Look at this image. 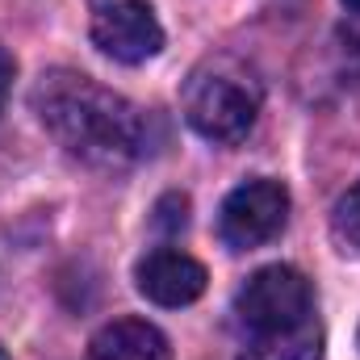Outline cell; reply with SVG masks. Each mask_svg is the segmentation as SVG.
<instances>
[{
  "instance_id": "6da1fadb",
  "label": "cell",
  "mask_w": 360,
  "mask_h": 360,
  "mask_svg": "<svg viewBox=\"0 0 360 360\" xmlns=\"http://www.w3.org/2000/svg\"><path fill=\"white\" fill-rule=\"evenodd\" d=\"M30 101L51 139L89 168L117 172L147 155L143 109L80 72H46Z\"/></svg>"
},
{
  "instance_id": "8992f818",
  "label": "cell",
  "mask_w": 360,
  "mask_h": 360,
  "mask_svg": "<svg viewBox=\"0 0 360 360\" xmlns=\"http://www.w3.org/2000/svg\"><path fill=\"white\" fill-rule=\"evenodd\" d=\"M134 281H139V293L155 306H188L205 293V264L193 260L188 252H176V248H155L139 260L134 269Z\"/></svg>"
},
{
  "instance_id": "277c9868",
  "label": "cell",
  "mask_w": 360,
  "mask_h": 360,
  "mask_svg": "<svg viewBox=\"0 0 360 360\" xmlns=\"http://www.w3.org/2000/svg\"><path fill=\"white\" fill-rule=\"evenodd\" d=\"M285 218H289L285 184L256 176L243 180L239 188H231V197L222 201V214H218V231H222L226 248L252 252V248H264L269 239H276L285 231Z\"/></svg>"
},
{
  "instance_id": "ba28073f",
  "label": "cell",
  "mask_w": 360,
  "mask_h": 360,
  "mask_svg": "<svg viewBox=\"0 0 360 360\" xmlns=\"http://www.w3.org/2000/svg\"><path fill=\"white\" fill-rule=\"evenodd\" d=\"M239 360H323V327L310 319L276 335H256L239 352Z\"/></svg>"
},
{
  "instance_id": "4fadbf2b",
  "label": "cell",
  "mask_w": 360,
  "mask_h": 360,
  "mask_svg": "<svg viewBox=\"0 0 360 360\" xmlns=\"http://www.w3.org/2000/svg\"><path fill=\"white\" fill-rule=\"evenodd\" d=\"M0 360H8V352H4V348H0Z\"/></svg>"
},
{
  "instance_id": "9c48e42d",
  "label": "cell",
  "mask_w": 360,
  "mask_h": 360,
  "mask_svg": "<svg viewBox=\"0 0 360 360\" xmlns=\"http://www.w3.org/2000/svg\"><path fill=\"white\" fill-rule=\"evenodd\" d=\"M331 239L344 256H360V180L335 201L331 214Z\"/></svg>"
},
{
  "instance_id": "5b68a950",
  "label": "cell",
  "mask_w": 360,
  "mask_h": 360,
  "mask_svg": "<svg viewBox=\"0 0 360 360\" xmlns=\"http://www.w3.org/2000/svg\"><path fill=\"white\" fill-rule=\"evenodd\" d=\"M92 42L117 63H147L164 51V25L147 0H92Z\"/></svg>"
},
{
  "instance_id": "3957f363",
  "label": "cell",
  "mask_w": 360,
  "mask_h": 360,
  "mask_svg": "<svg viewBox=\"0 0 360 360\" xmlns=\"http://www.w3.org/2000/svg\"><path fill=\"white\" fill-rule=\"evenodd\" d=\"M235 319L252 340L302 327L314 319V289L297 269L269 264L256 276H248V285L235 293Z\"/></svg>"
},
{
  "instance_id": "52a82bcc",
  "label": "cell",
  "mask_w": 360,
  "mask_h": 360,
  "mask_svg": "<svg viewBox=\"0 0 360 360\" xmlns=\"http://www.w3.org/2000/svg\"><path fill=\"white\" fill-rule=\"evenodd\" d=\"M89 360H172V348L160 327L143 319H113L92 335Z\"/></svg>"
},
{
  "instance_id": "30bf717a",
  "label": "cell",
  "mask_w": 360,
  "mask_h": 360,
  "mask_svg": "<svg viewBox=\"0 0 360 360\" xmlns=\"http://www.w3.org/2000/svg\"><path fill=\"white\" fill-rule=\"evenodd\" d=\"M340 55H344V68L360 80V21L340 25Z\"/></svg>"
},
{
  "instance_id": "8fae6325",
  "label": "cell",
  "mask_w": 360,
  "mask_h": 360,
  "mask_svg": "<svg viewBox=\"0 0 360 360\" xmlns=\"http://www.w3.org/2000/svg\"><path fill=\"white\" fill-rule=\"evenodd\" d=\"M13 89V55L0 46V105H4V96Z\"/></svg>"
},
{
  "instance_id": "7c38bea8",
  "label": "cell",
  "mask_w": 360,
  "mask_h": 360,
  "mask_svg": "<svg viewBox=\"0 0 360 360\" xmlns=\"http://www.w3.org/2000/svg\"><path fill=\"white\" fill-rule=\"evenodd\" d=\"M344 4H348V8H352V13H360V0H344Z\"/></svg>"
},
{
  "instance_id": "7a4b0ae2",
  "label": "cell",
  "mask_w": 360,
  "mask_h": 360,
  "mask_svg": "<svg viewBox=\"0 0 360 360\" xmlns=\"http://www.w3.org/2000/svg\"><path fill=\"white\" fill-rule=\"evenodd\" d=\"M184 122L210 139V143H243L256 126L260 113V84L256 76L231 59V55H214L205 63L193 68V76L184 80Z\"/></svg>"
}]
</instances>
